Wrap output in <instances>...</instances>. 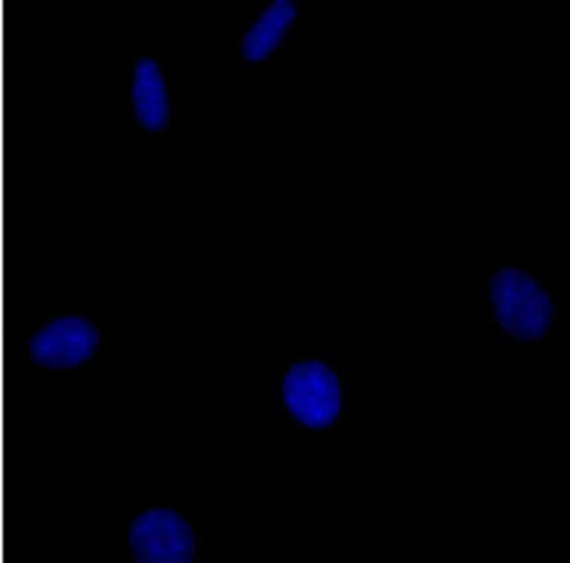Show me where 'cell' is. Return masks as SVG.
<instances>
[{"mask_svg": "<svg viewBox=\"0 0 570 563\" xmlns=\"http://www.w3.org/2000/svg\"><path fill=\"white\" fill-rule=\"evenodd\" d=\"M121 550L142 563H188L203 547L197 525L178 505H137L121 523Z\"/></svg>", "mask_w": 570, "mask_h": 563, "instance_id": "cell-4", "label": "cell"}, {"mask_svg": "<svg viewBox=\"0 0 570 563\" xmlns=\"http://www.w3.org/2000/svg\"><path fill=\"white\" fill-rule=\"evenodd\" d=\"M487 297L490 318L511 339L535 343L553 332L557 298L532 270L499 267L488 279Z\"/></svg>", "mask_w": 570, "mask_h": 563, "instance_id": "cell-3", "label": "cell"}, {"mask_svg": "<svg viewBox=\"0 0 570 563\" xmlns=\"http://www.w3.org/2000/svg\"><path fill=\"white\" fill-rule=\"evenodd\" d=\"M277 409L301 431L337 427L346 407L343 374L320 356H298L276 374Z\"/></svg>", "mask_w": 570, "mask_h": 563, "instance_id": "cell-2", "label": "cell"}, {"mask_svg": "<svg viewBox=\"0 0 570 563\" xmlns=\"http://www.w3.org/2000/svg\"><path fill=\"white\" fill-rule=\"evenodd\" d=\"M106 330L96 312L67 307L50 313L21 337L17 353L30 369L46 376H69L102 358Z\"/></svg>", "mask_w": 570, "mask_h": 563, "instance_id": "cell-1", "label": "cell"}, {"mask_svg": "<svg viewBox=\"0 0 570 563\" xmlns=\"http://www.w3.org/2000/svg\"><path fill=\"white\" fill-rule=\"evenodd\" d=\"M301 8L294 0H271L249 18L237 41L240 62L264 67L276 59L297 29Z\"/></svg>", "mask_w": 570, "mask_h": 563, "instance_id": "cell-6", "label": "cell"}, {"mask_svg": "<svg viewBox=\"0 0 570 563\" xmlns=\"http://www.w3.org/2000/svg\"><path fill=\"white\" fill-rule=\"evenodd\" d=\"M124 105L137 132L166 136L174 121L173 78L166 63L155 55L134 57L125 75Z\"/></svg>", "mask_w": 570, "mask_h": 563, "instance_id": "cell-5", "label": "cell"}, {"mask_svg": "<svg viewBox=\"0 0 570 563\" xmlns=\"http://www.w3.org/2000/svg\"><path fill=\"white\" fill-rule=\"evenodd\" d=\"M2 316H4V312L0 309V346L4 343V337H2V330H4L6 325L2 324ZM0 355H2V349H0Z\"/></svg>", "mask_w": 570, "mask_h": 563, "instance_id": "cell-7", "label": "cell"}]
</instances>
